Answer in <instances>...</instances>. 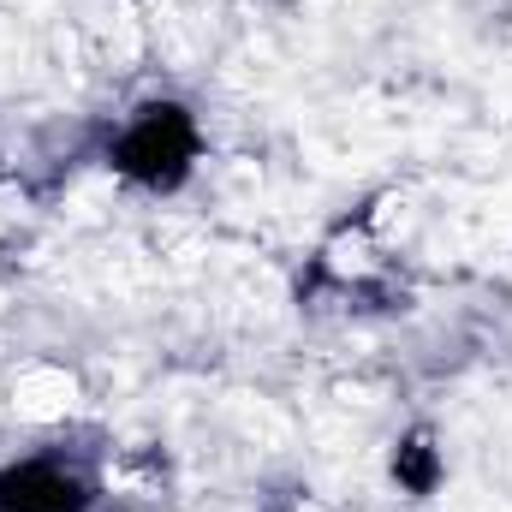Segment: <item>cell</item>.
<instances>
[{"label":"cell","instance_id":"6da1fadb","mask_svg":"<svg viewBox=\"0 0 512 512\" xmlns=\"http://www.w3.org/2000/svg\"><path fill=\"white\" fill-rule=\"evenodd\" d=\"M102 161L131 191L173 197L203 167V120L179 96H143V102H131L126 114L108 126Z\"/></svg>","mask_w":512,"mask_h":512},{"label":"cell","instance_id":"7a4b0ae2","mask_svg":"<svg viewBox=\"0 0 512 512\" xmlns=\"http://www.w3.org/2000/svg\"><path fill=\"white\" fill-rule=\"evenodd\" d=\"M102 483L66 447H36L0 459V512H96Z\"/></svg>","mask_w":512,"mask_h":512},{"label":"cell","instance_id":"3957f363","mask_svg":"<svg viewBox=\"0 0 512 512\" xmlns=\"http://www.w3.org/2000/svg\"><path fill=\"white\" fill-rule=\"evenodd\" d=\"M393 477H405V483H411V495H429V489H435V477H441V459H435V447H423V441H405V447L393 453Z\"/></svg>","mask_w":512,"mask_h":512}]
</instances>
